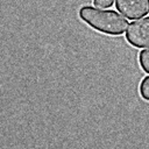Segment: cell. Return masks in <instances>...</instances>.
Wrapping results in <instances>:
<instances>
[{
	"instance_id": "6da1fadb",
	"label": "cell",
	"mask_w": 149,
	"mask_h": 149,
	"mask_svg": "<svg viewBox=\"0 0 149 149\" xmlns=\"http://www.w3.org/2000/svg\"><path fill=\"white\" fill-rule=\"evenodd\" d=\"M79 16L90 27L107 35H121L128 27L127 19L112 9L83 6L79 9Z\"/></svg>"
},
{
	"instance_id": "7a4b0ae2",
	"label": "cell",
	"mask_w": 149,
	"mask_h": 149,
	"mask_svg": "<svg viewBox=\"0 0 149 149\" xmlns=\"http://www.w3.org/2000/svg\"><path fill=\"white\" fill-rule=\"evenodd\" d=\"M126 40L133 47H149V16L133 21L126 30Z\"/></svg>"
},
{
	"instance_id": "3957f363",
	"label": "cell",
	"mask_w": 149,
	"mask_h": 149,
	"mask_svg": "<svg viewBox=\"0 0 149 149\" xmlns=\"http://www.w3.org/2000/svg\"><path fill=\"white\" fill-rule=\"evenodd\" d=\"M115 6L127 19H140L149 13V0H115Z\"/></svg>"
},
{
	"instance_id": "277c9868",
	"label": "cell",
	"mask_w": 149,
	"mask_h": 149,
	"mask_svg": "<svg viewBox=\"0 0 149 149\" xmlns=\"http://www.w3.org/2000/svg\"><path fill=\"white\" fill-rule=\"evenodd\" d=\"M139 63L142 70L149 73V49H143L139 54Z\"/></svg>"
},
{
	"instance_id": "5b68a950",
	"label": "cell",
	"mask_w": 149,
	"mask_h": 149,
	"mask_svg": "<svg viewBox=\"0 0 149 149\" xmlns=\"http://www.w3.org/2000/svg\"><path fill=\"white\" fill-rule=\"evenodd\" d=\"M140 94L144 100L149 101V76H146L140 83Z\"/></svg>"
},
{
	"instance_id": "8992f818",
	"label": "cell",
	"mask_w": 149,
	"mask_h": 149,
	"mask_svg": "<svg viewBox=\"0 0 149 149\" xmlns=\"http://www.w3.org/2000/svg\"><path fill=\"white\" fill-rule=\"evenodd\" d=\"M114 0H93V3L97 8H108L113 5Z\"/></svg>"
}]
</instances>
